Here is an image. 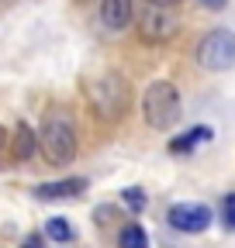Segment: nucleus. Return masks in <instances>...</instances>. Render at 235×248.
<instances>
[{
	"label": "nucleus",
	"instance_id": "1",
	"mask_svg": "<svg viewBox=\"0 0 235 248\" xmlns=\"http://www.w3.org/2000/svg\"><path fill=\"white\" fill-rule=\"evenodd\" d=\"M38 148L49 166H69L76 159L80 138H76V121L69 110H63V107L45 110L42 128H38Z\"/></svg>",
	"mask_w": 235,
	"mask_h": 248
},
{
	"label": "nucleus",
	"instance_id": "2",
	"mask_svg": "<svg viewBox=\"0 0 235 248\" xmlns=\"http://www.w3.org/2000/svg\"><path fill=\"white\" fill-rule=\"evenodd\" d=\"M142 117L152 131H169L176 128V121L184 117V104H180V90L169 79H152L142 93Z\"/></svg>",
	"mask_w": 235,
	"mask_h": 248
},
{
	"label": "nucleus",
	"instance_id": "3",
	"mask_svg": "<svg viewBox=\"0 0 235 248\" xmlns=\"http://www.w3.org/2000/svg\"><path fill=\"white\" fill-rule=\"evenodd\" d=\"M83 93H86V104L94 107V114L104 117V121L125 117V110L132 104V90H128V83L118 76V73H104V76L86 79L83 83Z\"/></svg>",
	"mask_w": 235,
	"mask_h": 248
},
{
	"label": "nucleus",
	"instance_id": "4",
	"mask_svg": "<svg viewBox=\"0 0 235 248\" xmlns=\"http://www.w3.org/2000/svg\"><path fill=\"white\" fill-rule=\"evenodd\" d=\"M194 59H197V66L208 69V73H228L235 66V31H228V28L208 31V35L197 42Z\"/></svg>",
	"mask_w": 235,
	"mask_h": 248
},
{
	"label": "nucleus",
	"instance_id": "5",
	"mask_svg": "<svg viewBox=\"0 0 235 248\" xmlns=\"http://www.w3.org/2000/svg\"><path fill=\"white\" fill-rule=\"evenodd\" d=\"M138 38L145 45H166L169 38H176L180 31V17H176L173 7H163V4H145V11L138 14Z\"/></svg>",
	"mask_w": 235,
	"mask_h": 248
},
{
	"label": "nucleus",
	"instance_id": "6",
	"mask_svg": "<svg viewBox=\"0 0 235 248\" xmlns=\"http://www.w3.org/2000/svg\"><path fill=\"white\" fill-rule=\"evenodd\" d=\"M166 221L173 231H180V234H201V231H208L211 228V210L204 207V203H173L169 214H166Z\"/></svg>",
	"mask_w": 235,
	"mask_h": 248
},
{
	"label": "nucleus",
	"instance_id": "7",
	"mask_svg": "<svg viewBox=\"0 0 235 248\" xmlns=\"http://www.w3.org/2000/svg\"><path fill=\"white\" fill-rule=\"evenodd\" d=\"M132 14H135V0H101V24L118 35L132 24Z\"/></svg>",
	"mask_w": 235,
	"mask_h": 248
},
{
	"label": "nucleus",
	"instance_id": "8",
	"mask_svg": "<svg viewBox=\"0 0 235 248\" xmlns=\"http://www.w3.org/2000/svg\"><path fill=\"white\" fill-rule=\"evenodd\" d=\"M83 190H86V179L83 176H69V179H55V183L35 186V197L38 200H69V197H76Z\"/></svg>",
	"mask_w": 235,
	"mask_h": 248
},
{
	"label": "nucleus",
	"instance_id": "9",
	"mask_svg": "<svg viewBox=\"0 0 235 248\" xmlns=\"http://www.w3.org/2000/svg\"><path fill=\"white\" fill-rule=\"evenodd\" d=\"M35 152H38V135L21 121L17 128H14V138H11V155H14L17 162H28Z\"/></svg>",
	"mask_w": 235,
	"mask_h": 248
},
{
	"label": "nucleus",
	"instance_id": "10",
	"mask_svg": "<svg viewBox=\"0 0 235 248\" xmlns=\"http://www.w3.org/2000/svg\"><path fill=\"white\" fill-rule=\"evenodd\" d=\"M208 138H211V128H204V124H201V128H194V131H187L180 138H173L169 141V152L173 155H187V152H194L201 141H208Z\"/></svg>",
	"mask_w": 235,
	"mask_h": 248
},
{
	"label": "nucleus",
	"instance_id": "11",
	"mask_svg": "<svg viewBox=\"0 0 235 248\" xmlns=\"http://www.w3.org/2000/svg\"><path fill=\"white\" fill-rule=\"evenodd\" d=\"M118 248H149V234H145L142 224H125L121 234H118Z\"/></svg>",
	"mask_w": 235,
	"mask_h": 248
},
{
	"label": "nucleus",
	"instance_id": "12",
	"mask_svg": "<svg viewBox=\"0 0 235 248\" xmlns=\"http://www.w3.org/2000/svg\"><path fill=\"white\" fill-rule=\"evenodd\" d=\"M45 238L66 245V241H73V224L66 221V217H49L45 221Z\"/></svg>",
	"mask_w": 235,
	"mask_h": 248
},
{
	"label": "nucleus",
	"instance_id": "13",
	"mask_svg": "<svg viewBox=\"0 0 235 248\" xmlns=\"http://www.w3.org/2000/svg\"><path fill=\"white\" fill-rule=\"evenodd\" d=\"M121 200H125V207H128L132 214H142L145 207H149V200H145V193L138 190V186H128V190H121Z\"/></svg>",
	"mask_w": 235,
	"mask_h": 248
},
{
	"label": "nucleus",
	"instance_id": "14",
	"mask_svg": "<svg viewBox=\"0 0 235 248\" xmlns=\"http://www.w3.org/2000/svg\"><path fill=\"white\" fill-rule=\"evenodd\" d=\"M21 248H45V234H38V231H32V234H24Z\"/></svg>",
	"mask_w": 235,
	"mask_h": 248
},
{
	"label": "nucleus",
	"instance_id": "15",
	"mask_svg": "<svg viewBox=\"0 0 235 248\" xmlns=\"http://www.w3.org/2000/svg\"><path fill=\"white\" fill-rule=\"evenodd\" d=\"M225 224L235 231V193H232V197H225Z\"/></svg>",
	"mask_w": 235,
	"mask_h": 248
},
{
	"label": "nucleus",
	"instance_id": "16",
	"mask_svg": "<svg viewBox=\"0 0 235 248\" xmlns=\"http://www.w3.org/2000/svg\"><path fill=\"white\" fill-rule=\"evenodd\" d=\"M7 145H11V135L4 131V124H0V155H4V152H7Z\"/></svg>",
	"mask_w": 235,
	"mask_h": 248
},
{
	"label": "nucleus",
	"instance_id": "17",
	"mask_svg": "<svg viewBox=\"0 0 235 248\" xmlns=\"http://www.w3.org/2000/svg\"><path fill=\"white\" fill-rule=\"evenodd\" d=\"M145 4H163V7H176L180 0H145Z\"/></svg>",
	"mask_w": 235,
	"mask_h": 248
},
{
	"label": "nucleus",
	"instance_id": "18",
	"mask_svg": "<svg viewBox=\"0 0 235 248\" xmlns=\"http://www.w3.org/2000/svg\"><path fill=\"white\" fill-rule=\"evenodd\" d=\"M201 4H204V7H218V11H221V7H225V0H201Z\"/></svg>",
	"mask_w": 235,
	"mask_h": 248
},
{
	"label": "nucleus",
	"instance_id": "19",
	"mask_svg": "<svg viewBox=\"0 0 235 248\" xmlns=\"http://www.w3.org/2000/svg\"><path fill=\"white\" fill-rule=\"evenodd\" d=\"M0 4H7V0H0Z\"/></svg>",
	"mask_w": 235,
	"mask_h": 248
}]
</instances>
